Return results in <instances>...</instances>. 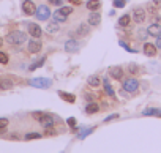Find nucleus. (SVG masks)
I'll use <instances>...</instances> for the list:
<instances>
[{
  "instance_id": "11",
  "label": "nucleus",
  "mask_w": 161,
  "mask_h": 153,
  "mask_svg": "<svg viewBox=\"0 0 161 153\" xmlns=\"http://www.w3.org/2000/svg\"><path fill=\"white\" fill-rule=\"evenodd\" d=\"M65 51L69 52V54L77 52V51H79V43H77L76 40H68V41L65 43Z\"/></svg>"
},
{
  "instance_id": "16",
  "label": "nucleus",
  "mask_w": 161,
  "mask_h": 153,
  "mask_svg": "<svg viewBox=\"0 0 161 153\" xmlns=\"http://www.w3.org/2000/svg\"><path fill=\"white\" fill-rule=\"evenodd\" d=\"M58 95H60V98L63 100V101H66V103H74L76 101V96L74 95H71V93H66V92H58Z\"/></svg>"
},
{
  "instance_id": "17",
  "label": "nucleus",
  "mask_w": 161,
  "mask_h": 153,
  "mask_svg": "<svg viewBox=\"0 0 161 153\" xmlns=\"http://www.w3.org/2000/svg\"><path fill=\"white\" fill-rule=\"evenodd\" d=\"M52 18H54V21H55V22H66V18H68V16H66V14H63L60 10H57V11L52 14Z\"/></svg>"
},
{
  "instance_id": "8",
  "label": "nucleus",
  "mask_w": 161,
  "mask_h": 153,
  "mask_svg": "<svg viewBox=\"0 0 161 153\" xmlns=\"http://www.w3.org/2000/svg\"><path fill=\"white\" fill-rule=\"evenodd\" d=\"M27 32H29V35L33 36V38H40L41 33H43L41 29H40V25L35 24V22H29V24H27Z\"/></svg>"
},
{
  "instance_id": "24",
  "label": "nucleus",
  "mask_w": 161,
  "mask_h": 153,
  "mask_svg": "<svg viewBox=\"0 0 161 153\" xmlns=\"http://www.w3.org/2000/svg\"><path fill=\"white\" fill-rule=\"evenodd\" d=\"M142 115H161V111L156 109V107H152V109H145V111H142Z\"/></svg>"
},
{
  "instance_id": "44",
  "label": "nucleus",
  "mask_w": 161,
  "mask_h": 153,
  "mask_svg": "<svg viewBox=\"0 0 161 153\" xmlns=\"http://www.w3.org/2000/svg\"><path fill=\"white\" fill-rule=\"evenodd\" d=\"M126 2H128V0H126Z\"/></svg>"
},
{
  "instance_id": "14",
  "label": "nucleus",
  "mask_w": 161,
  "mask_h": 153,
  "mask_svg": "<svg viewBox=\"0 0 161 153\" xmlns=\"http://www.w3.org/2000/svg\"><path fill=\"white\" fill-rule=\"evenodd\" d=\"M87 8L90 11H98L101 8V2H100V0H89V2H87Z\"/></svg>"
},
{
  "instance_id": "6",
  "label": "nucleus",
  "mask_w": 161,
  "mask_h": 153,
  "mask_svg": "<svg viewBox=\"0 0 161 153\" xmlns=\"http://www.w3.org/2000/svg\"><path fill=\"white\" fill-rule=\"evenodd\" d=\"M22 11H24V14L32 16V14L36 13V5L32 2V0H24V3H22Z\"/></svg>"
},
{
  "instance_id": "20",
  "label": "nucleus",
  "mask_w": 161,
  "mask_h": 153,
  "mask_svg": "<svg viewBox=\"0 0 161 153\" xmlns=\"http://www.w3.org/2000/svg\"><path fill=\"white\" fill-rule=\"evenodd\" d=\"M40 123H41L44 128H52V126H54V118H52L51 115H47V117H46V118H43Z\"/></svg>"
},
{
  "instance_id": "18",
  "label": "nucleus",
  "mask_w": 161,
  "mask_h": 153,
  "mask_svg": "<svg viewBox=\"0 0 161 153\" xmlns=\"http://www.w3.org/2000/svg\"><path fill=\"white\" fill-rule=\"evenodd\" d=\"M100 111V106L97 104V103H89L87 106H86V112L87 114H97Z\"/></svg>"
},
{
  "instance_id": "43",
  "label": "nucleus",
  "mask_w": 161,
  "mask_h": 153,
  "mask_svg": "<svg viewBox=\"0 0 161 153\" xmlns=\"http://www.w3.org/2000/svg\"><path fill=\"white\" fill-rule=\"evenodd\" d=\"M2 43H3V40H2V38H0V46H2Z\"/></svg>"
},
{
  "instance_id": "10",
  "label": "nucleus",
  "mask_w": 161,
  "mask_h": 153,
  "mask_svg": "<svg viewBox=\"0 0 161 153\" xmlns=\"http://www.w3.org/2000/svg\"><path fill=\"white\" fill-rule=\"evenodd\" d=\"M109 74H111V78H114L115 81H122L123 79V69L120 66H112L109 68Z\"/></svg>"
},
{
  "instance_id": "29",
  "label": "nucleus",
  "mask_w": 161,
  "mask_h": 153,
  "mask_svg": "<svg viewBox=\"0 0 161 153\" xmlns=\"http://www.w3.org/2000/svg\"><path fill=\"white\" fill-rule=\"evenodd\" d=\"M44 60H46V58L43 57V58H41L40 62H35V63H32V65H30V71H35L36 68H40V66H41V65L44 63Z\"/></svg>"
},
{
  "instance_id": "22",
  "label": "nucleus",
  "mask_w": 161,
  "mask_h": 153,
  "mask_svg": "<svg viewBox=\"0 0 161 153\" xmlns=\"http://www.w3.org/2000/svg\"><path fill=\"white\" fill-rule=\"evenodd\" d=\"M58 29H60V27H58V22H55V21H54V22H49L47 27H46V30H47L49 33H55V32H58Z\"/></svg>"
},
{
  "instance_id": "12",
  "label": "nucleus",
  "mask_w": 161,
  "mask_h": 153,
  "mask_svg": "<svg viewBox=\"0 0 161 153\" xmlns=\"http://www.w3.org/2000/svg\"><path fill=\"white\" fill-rule=\"evenodd\" d=\"M147 33H148L150 36H155V38H156V36L161 33V24H156V22H155V24H150V25L147 27Z\"/></svg>"
},
{
  "instance_id": "35",
  "label": "nucleus",
  "mask_w": 161,
  "mask_h": 153,
  "mask_svg": "<svg viewBox=\"0 0 161 153\" xmlns=\"http://www.w3.org/2000/svg\"><path fill=\"white\" fill-rule=\"evenodd\" d=\"M92 131H93V128H89V129H82V133L79 134V139H84V137H86L87 134H90Z\"/></svg>"
},
{
  "instance_id": "21",
  "label": "nucleus",
  "mask_w": 161,
  "mask_h": 153,
  "mask_svg": "<svg viewBox=\"0 0 161 153\" xmlns=\"http://www.w3.org/2000/svg\"><path fill=\"white\" fill-rule=\"evenodd\" d=\"M87 82H89V85H92V87H98L100 82H101V79L98 78V76H90V78L87 79Z\"/></svg>"
},
{
  "instance_id": "40",
  "label": "nucleus",
  "mask_w": 161,
  "mask_h": 153,
  "mask_svg": "<svg viewBox=\"0 0 161 153\" xmlns=\"http://www.w3.org/2000/svg\"><path fill=\"white\" fill-rule=\"evenodd\" d=\"M152 3L156 7V10H161V0H152Z\"/></svg>"
},
{
  "instance_id": "36",
  "label": "nucleus",
  "mask_w": 161,
  "mask_h": 153,
  "mask_svg": "<svg viewBox=\"0 0 161 153\" xmlns=\"http://www.w3.org/2000/svg\"><path fill=\"white\" fill-rule=\"evenodd\" d=\"M66 122H68V125H69L73 129H76V118H74V117H69Z\"/></svg>"
},
{
  "instance_id": "37",
  "label": "nucleus",
  "mask_w": 161,
  "mask_h": 153,
  "mask_svg": "<svg viewBox=\"0 0 161 153\" xmlns=\"http://www.w3.org/2000/svg\"><path fill=\"white\" fill-rule=\"evenodd\" d=\"M115 118H119V114H112V115L106 117V120H104V122H112V120H115Z\"/></svg>"
},
{
  "instance_id": "15",
  "label": "nucleus",
  "mask_w": 161,
  "mask_h": 153,
  "mask_svg": "<svg viewBox=\"0 0 161 153\" xmlns=\"http://www.w3.org/2000/svg\"><path fill=\"white\" fill-rule=\"evenodd\" d=\"M103 87H104V92L109 95V96H114L115 95V92H114V89H112V85H111V82H109V79H103Z\"/></svg>"
},
{
  "instance_id": "23",
  "label": "nucleus",
  "mask_w": 161,
  "mask_h": 153,
  "mask_svg": "<svg viewBox=\"0 0 161 153\" xmlns=\"http://www.w3.org/2000/svg\"><path fill=\"white\" fill-rule=\"evenodd\" d=\"M87 33H89V25H87V24H80V25L77 27V35L86 36Z\"/></svg>"
},
{
  "instance_id": "13",
  "label": "nucleus",
  "mask_w": 161,
  "mask_h": 153,
  "mask_svg": "<svg viewBox=\"0 0 161 153\" xmlns=\"http://www.w3.org/2000/svg\"><path fill=\"white\" fill-rule=\"evenodd\" d=\"M101 22V14L100 13H97V11H92L90 14H89V25H98Z\"/></svg>"
},
{
  "instance_id": "1",
  "label": "nucleus",
  "mask_w": 161,
  "mask_h": 153,
  "mask_svg": "<svg viewBox=\"0 0 161 153\" xmlns=\"http://www.w3.org/2000/svg\"><path fill=\"white\" fill-rule=\"evenodd\" d=\"M25 40H27V33L25 32H19V30H16V32H11V33H8V36H7V41L10 43V44H24L25 43Z\"/></svg>"
},
{
  "instance_id": "31",
  "label": "nucleus",
  "mask_w": 161,
  "mask_h": 153,
  "mask_svg": "<svg viewBox=\"0 0 161 153\" xmlns=\"http://www.w3.org/2000/svg\"><path fill=\"white\" fill-rule=\"evenodd\" d=\"M112 3L115 8H123L125 3H126V0H112Z\"/></svg>"
},
{
  "instance_id": "41",
  "label": "nucleus",
  "mask_w": 161,
  "mask_h": 153,
  "mask_svg": "<svg viewBox=\"0 0 161 153\" xmlns=\"http://www.w3.org/2000/svg\"><path fill=\"white\" fill-rule=\"evenodd\" d=\"M86 100H87V101L90 103V101L93 100V93H86Z\"/></svg>"
},
{
  "instance_id": "9",
  "label": "nucleus",
  "mask_w": 161,
  "mask_h": 153,
  "mask_svg": "<svg viewBox=\"0 0 161 153\" xmlns=\"http://www.w3.org/2000/svg\"><path fill=\"white\" fill-rule=\"evenodd\" d=\"M142 49H144V54L147 57H156V54H158V47L155 44H152V43H144Z\"/></svg>"
},
{
  "instance_id": "2",
  "label": "nucleus",
  "mask_w": 161,
  "mask_h": 153,
  "mask_svg": "<svg viewBox=\"0 0 161 153\" xmlns=\"http://www.w3.org/2000/svg\"><path fill=\"white\" fill-rule=\"evenodd\" d=\"M123 90L128 92V93H136L139 90V81L134 79V78H130V79H125L123 81Z\"/></svg>"
},
{
  "instance_id": "39",
  "label": "nucleus",
  "mask_w": 161,
  "mask_h": 153,
  "mask_svg": "<svg viewBox=\"0 0 161 153\" xmlns=\"http://www.w3.org/2000/svg\"><path fill=\"white\" fill-rule=\"evenodd\" d=\"M51 5H55V7H60L62 5V0H47Z\"/></svg>"
},
{
  "instance_id": "32",
  "label": "nucleus",
  "mask_w": 161,
  "mask_h": 153,
  "mask_svg": "<svg viewBox=\"0 0 161 153\" xmlns=\"http://www.w3.org/2000/svg\"><path fill=\"white\" fill-rule=\"evenodd\" d=\"M8 62H10L8 55H7L5 52H0V63H2V65H7Z\"/></svg>"
},
{
  "instance_id": "25",
  "label": "nucleus",
  "mask_w": 161,
  "mask_h": 153,
  "mask_svg": "<svg viewBox=\"0 0 161 153\" xmlns=\"http://www.w3.org/2000/svg\"><path fill=\"white\" fill-rule=\"evenodd\" d=\"M139 71H141L139 65H136V63H130V65H128V73H131V74H137Z\"/></svg>"
},
{
  "instance_id": "38",
  "label": "nucleus",
  "mask_w": 161,
  "mask_h": 153,
  "mask_svg": "<svg viewBox=\"0 0 161 153\" xmlns=\"http://www.w3.org/2000/svg\"><path fill=\"white\" fill-rule=\"evenodd\" d=\"M155 46L158 47V49H161V33L156 36V41H155Z\"/></svg>"
},
{
  "instance_id": "28",
  "label": "nucleus",
  "mask_w": 161,
  "mask_h": 153,
  "mask_svg": "<svg viewBox=\"0 0 161 153\" xmlns=\"http://www.w3.org/2000/svg\"><path fill=\"white\" fill-rule=\"evenodd\" d=\"M13 87V82L11 81H0V89L2 90H8Z\"/></svg>"
},
{
  "instance_id": "42",
  "label": "nucleus",
  "mask_w": 161,
  "mask_h": 153,
  "mask_svg": "<svg viewBox=\"0 0 161 153\" xmlns=\"http://www.w3.org/2000/svg\"><path fill=\"white\" fill-rule=\"evenodd\" d=\"M69 2L74 3V5H79V3H80V0H69Z\"/></svg>"
},
{
  "instance_id": "33",
  "label": "nucleus",
  "mask_w": 161,
  "mask_h": 153,
  "mask_svg": "<svg viewBox=\"0 0 161 153\" xmlns=\"http://www.w3.org/2000/svg\"><path fill=\"white\" fill-rule=\"evenodd\" d=\"M60 11H62L63 14H66V16H68V14H71V13H73V7H63V8H60Z\"/></svg>"
},
{
  "instance_id": "19",
  "label": "nucleus",
  "mask_w": 161,
  "mask_h": 153,
  "mask_svg": "<svg viewBox=\"0 0 161 153\" xmlns=\"http://www.w3.org/2000/svg\"><path fill=\"white\" fill-rule=\"evenodd\" d=\"M130 22H131V16H130V14H123V16L119 19V25H120V27H128Z\"/></svg>"
},
{
  "instance_id": "34",
  "label": "nucleus",
  "mask_w": 161,
  "mask_h": 153,
  "mask_svg": "<svg viewBox=\"0 0 161 153\" xmlns=\"http://www.w3.org/2000/svg\"><path fill=\"white\" fill-rule=\"evenodd\" d=\"M119 44H120V46H122V47H123V49H126V51H128V52H136V49H133V47H130V46H128V44H126V43H125V41H120V43H119Z\"/></svg>"
},
{
  "instance_id": "30",
  "label": "nucleus",
  "mask_w": 161,
  "mask_h": 153,
  "mask_svg": "<svg viewBox=\"0 0 161 153\" xmlns=\"http://www.w3.org/2000/svg\"><path fill=\"white\" fill-rule=\"evenodd\" d=\"M7 126H8V120L7 118H0V133H5Z\"/></svg>"
},
{
  "instance_id": "26",
  "label": "nucleus",
  "mask_w": 161,
  "mask_h": 153,
  "mask_svg": "<svg viewBox=\"0 0 161 153\" xmlns=\"http://www.w3.org/2000/svg\"><path fill=\"white\" fill-rule=\"evenodd\" d=\"M47 115H49V114H46V112H33V114H32V117H33L36 122H41V120L46 118Z\"/></svg>"
},
{
  "instance_id": "4",
  "label": "nucleus",
  "mask_w": 161,
  "mask_h": 153,
  "mask_svg": "<svg viewBox=\"0 0 161 153\" xmlns=\"http://www.w3.org/2000/svg\"><path fill=\"white\" fill-rule=\"evenodd\" d=\"M35 16H36L38 21H47L49 16H51V10H49V7H46V5H38Z\"/></svg>"
},
{
  "instance_id": "27",
  "label": "nucleus",
  "mask_w": 161,
  "mask_h": 153,
  "mask_svg": "<svg viewBox=\"0 0 161 153\" xmlns=\"http://www.w3.org/2000/svg\"><path fill=\"white\" fill-rule=\"evenodd\" d=\"M40 137H41V133H36V131L25 134V140H33V139H40Z\"/></svg>"
},
{
  "instance_id": "7",
  "label": "nucleus",
  "mask_w": 161,
  "mask_h": 153,
  "mask_svg": "<svg viewBox=\"0 0 161 153\" xmlns=\"http://www.w3.org/2000/svg\"><path fill=\"white\" fill-rule=\"evenodd\" d=\"M41 41H40V38H33V40H30L29 41V44H27V49H29V52L30 54H38L40 51H41Z\"/></svg>"
},
{
  "instance_id": "5",
  "label": "nucleus",
  "mask_w": 161,
  "mask_h": 153,
  "mask_svg": "<svg viewBox=\"0 0 161 153\" xmlns=\"http://www.w3.org/2000/svg\"><path fill=\"white\" fill-rule=\"evenodd\" d=\"M131 18H133V21H134V22H137V24H142V22L147 19V13H145V10H144V8L137 7V8H134V10H133V14H131Z\"/></svg>"
},
{
  "instance_id": "3",
  "label": "nucleus",
  "mask_w": 161,
  "mask_h": 153,
  "mask_svg": "<svg viewBox=\"0 0 161 153\" xmlns=\"http://www.w3.org/2000/svg\"><path fill=\"white\" fill-rule=\"evenodd\" d=\"M29 84L32 87H36V89H49L52 85L51 79H47V78H35V79L29 81Z\"/></svg>"
}]
</instances>
